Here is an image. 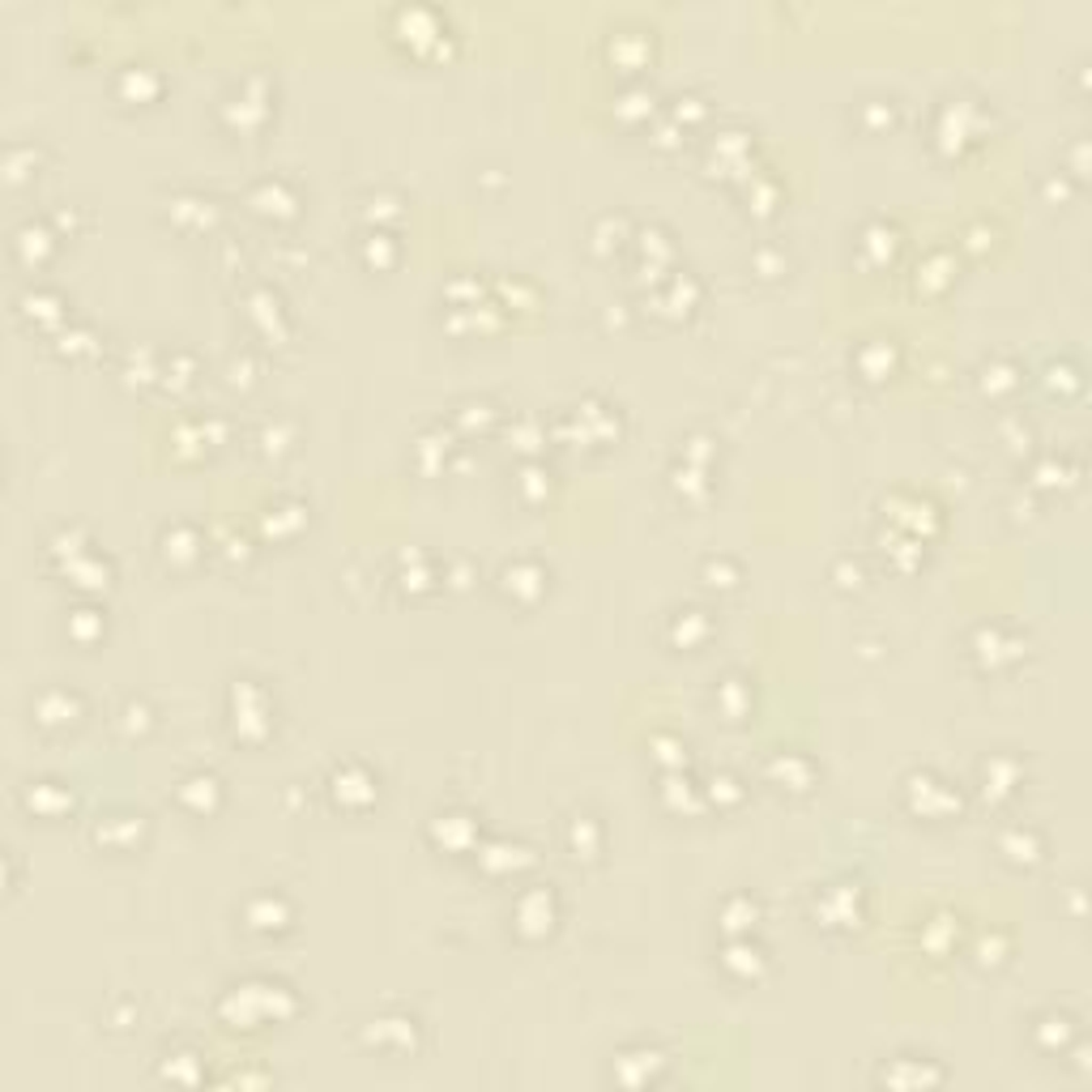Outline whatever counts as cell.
I'll return each mask as SVG.
<instances>
[{"mask_svg":"<svg viewBox=\"0 0 1092 1092\" xmlns=\"http://www.w3.org/2000/svg\"><path fill=\"white\" fill-rule=\"evenodd\" d=\"M77 713H81V700L73 692H65V687H51V692H43L35 700V717L43 726H73Z\"/></svg>","mask_w":1092,"mask_h":1092,"instance_id":"obj_1","label":"cell"},{"mask_svg":"<svg viewBox=\"0 0 1092 1092\" xmlns=\"http://www.w3.org/2000/svg\"><path fill=\"white\" fill-rule=\"evenodd\" d=\"M22 802L31 811H39V815H56V811L73 807V794L61 781H31V786H26V794H22Z\"/></svg>","mask_w":1092,"mask_h":1092,"instance_id":"obj_2","label":"cell"},{"mask_svg":"<svg viewBox=\"0 0 1092 1092\" xmlns=\"http://www.w3.org/2000/svg\"><path fill=\"white\" fill-rule=\"evenodd\" d=\"M13 248H17L22 261H31V265H35V256H43V252L51 248L47 226H39V222H22V226H17V235H13Z\"/></svg>","mask_w":1092,"mask_h":1092,"instance_id":"obj_3","label":"cell"}]
</instances>
